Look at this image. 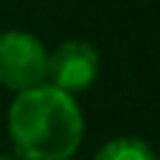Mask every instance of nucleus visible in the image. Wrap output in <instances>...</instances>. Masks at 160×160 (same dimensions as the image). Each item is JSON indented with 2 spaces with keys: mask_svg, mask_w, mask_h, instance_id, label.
I'll use <instances>...</instances> for the list:
<instances>
[{
  "mask_svg": "<svg viewBox=\"0 0 160 160\" xmlns=\"http://www.w3.org/2000/svg\"><path fill=\"white\" fill-rule=\"evenodd\" d=\"M48 79V51L25 31L0 34V84L22 93L45 84Z\"/></svg>",
  "mask_w": 160,
  "mask_h": 160,
  "instance_id": "obj_2",
  "label": "nucleus"
},
{
  "mask_svg": "<svg viewBox=\"0 0 160 160\" xmlns=\"http://www.w3.org/2000/svg\"><path fill=\"white\" fill-rule=\"evenodd\" d=\"M8 135L17 160H70L84 138V118L76 98L53 84L14 96Z\"/></svg>",
  "mask_w": 160,
  "mask_h": 160,
  "instance_id": "obj_1",
  "label": "nucleus"
},
{
  "mask_svg": "<svg viewBox=\"0 0 160 160\" xmlns=\"http://www.w3.org/2000/svg\"><path fill=\"white\" fill-rule=\"evenodd\" d=\"M101 73V56L98 51L84 39H65L53 53H48V79L53 87L76 96Z\"/></svg>",
  "mask_w": 160,
  "mask_h": 160,
  "instance_id": "obj_3",
  "label": "nucleus"
},
{
  "mask_svg": "<svg viewBox=\"0 0 160 160\" xmlns=\"http://www.w3.org/2000/svg\"><path fill=\"white\" fill-rule=\"evenodd\" d=\"M93 160H160V158L155 155V149L149 143H143L141 138H127L124 135V138L107 141Z\"/></svg>",
  "mask_w": 160,
  "mask_h": 160,
  "instance_id": "obj_4",
  "label": "nucleus"
},
{
  "mask_svg": "<svg viewBox=\"0 0 160 160\" xmlns=\"http://www.w3.org/2000/svg\"><path fill=\"white\" fill-rule=\"evenodd\" d=\"M0 160H17V158H8V155H0Z\"/></svg>",
  "mask_w": 160,
  "mask_h": 160,
  "instance_id": "obj_5",
  "label": "nucleus"
}]
</instances>
